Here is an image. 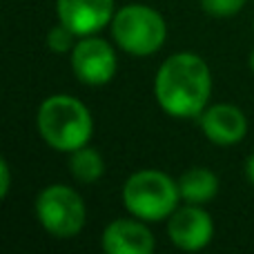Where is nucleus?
I'll list each match as a JSON object with an SVG mask.
<instances>
[{
    "label": "nucleus",
    "instance_id": "f257e3e1",
    "mask_svg": "<svg viewBox=\"0 0 254 254\" xmlns=\"http://www.w3.org/2000/svg\"><path fill=\"white\" fill-rule=\"evenodd\" d=\"M212 94V74L198 54L179 52L161 63L154 78V96L172 119H196Z\"/></svg>",
    "mask_w": 254,
    "mask_h": 254
},
{
    "label": "nucleus",
    "instance_id": "f03ea898",
    "mask_svg": "<svg viewBox=\"0 0 254 254\" xmlns=\"http://www.w3.org/2000/svg\"><path fill=\"white\" fill-rule=\"evenodd\" d=\"M36 127L45 143L56 152H74L89 143L94 134V119L83 101L67 94H54L40 103L36 112Z\"/></svg>",
    "mask_w": 254,
    "mask_h": 254
},
{
    "label": "nucleus",
    "instance_id": "7ed1b4c3",
    "mask_svg": "<svg viewBox=\"0 0 254 254\" xmlns=\"http://www.w3.org/2000/svg\"><path fill=\"white\" fill-rule=\"evenodd\" d=\"M179 183L161 170L134 172L123 185L125 210L145 223L170 219L179 207Z\"/></svg>",
    "mask_w": 254,
    "mask_h": 254
},
{
    "label": "nucleus",
    "instance_id": "20e7f679",
    "mask_svg": "<svg viewBox=\"0 0 254 254\" xmlns=\"http://www.w3.org/2000/svg\"><path fill=\"white\" fill-rule=\"evenodd\" d=\"M112 38L129 56H152L167 38L165 18L147 4H125L112 18Z\"/></svg>",
    "mask_w": 254,
    "mask_h": 254
},
{
    "label": "nucleus",
    "instance_id": "39448f33",
    "mask_svg": "<svg viewBox=\"0 0 254 254\" xmlns=\"http://www.w3.org/2000/svg\"><path fill=\"white\" fill-rule=\"evenodd\" d=\"M36 219L54 239H74L87 221V207L76 190L54 183L36 196Z\"/></svg>",
    "mask_w": 254,
    "mask_h": 254
},
{
    "label": "nucleus",
    "instance_id": "423d86ee",
    "mask_svg": "<svg viewBox=\"0 0 254 254\" xmlns=\"http://www.w3.org/2000/svg\"><path fill=\"white\" fill-rule=\"evenodd\" d=\"M71 71L83 85L101 87L116 76V52L98 36H80L71 49Z\"/></svg>",
    "mask_w": 254,
    "mask_h": 254
},
{
    "label": "nucleus",
    "instance_id": "0eeeda50",
    "mask_svg": "<svg viewBox=\"0 0 254 254\" xmlns=\"http://www.w3.org/2000/svg\"><path fill=\"white\" fill-rule=\"evenodd\" d=\"M167 237L183 252L203 250L210 246L212 237H214L212 216L203 210V205L185 203L183 207H176L174 214L167 221Z\"/></svg>",
    "mask_w": 254,
    "mask_h": 254
},
{
    "label": "nucleus",
    "instance_id": "6e6552de",
    "mask_svg": "<svg viewBox=\"0 0 254 254\" xmlns=\"http://www.w3.org/2000/svg\"><path fill=\"white\" fill-rule=\"evenodd\" d=\"M58 20L76 36H92L112 25L114 0H56Z\"/></svg>",
    "mask_w": 254,
    "mask_h": 254
},
{
    "label": "nucleus",
    "instance_id": "1a4fd4ad",
    "mask_svg": "<svg viewBox=\"0 0 254 254\" xmlns=\"http://www.w3.org/2000/svg\"><path fill=\"white\" fill-rule=\"evenodd\" d=\"M198 121H201V129L205 138L214 145H221V147L241 143L248 134L246 114L241 112V107L230 105V103L207 105L205 112L198 116Z\"/></svg>",
    "mask_w": 254,
    "mask_h": 254
},
{
    "label": "nucleus",
    "instance_id": "9d476101",
    "mask_svg": "<svg viewBox=\"0 0 254 254\" xmlns=\"http://www.w3.org/2000/svg\"><path fill=\"white\" fill-rule=\"evenodd\" d=\"M107 254H152L154 234L140 219H114L101 237Z\"/></svg>",
    "mask_w": 254,
    "mask_h": 254
},
{
    "label": "nucleus",
    "instance_id": "9b49d317",
    "mask_svg": "<svg viewBox=\"0 0 254 254\" xmlns=\"http://www.w3.org/2000/svg\"><path fill=\"white\" fill-rule=\"evenodd\" d=\"M181 201L192 205H205L219 192V176L207 167H190L179 176Z\"/></svg>",
    "mask_w": 254,
    "mask_h": 254
},
{
    "label": "nucleus",
    "instance_id": "f8f14e48",
    "mask_svg": "<svg viewBox=\"0 0 254 254\" xmlns=\"http://www.w3.org/2000/svg\"><path fill=\"white\" fill-rule=\"evenodd\" d=\"M69 172L78 183H85V185H92L96 181L103 179L105 174V161H103V154L98 152L96 147L92 145H83V147L74 149L69 152Z\"/></svg>",
    "mask_w": 254,
    "mask_h": 254
},
{
    "label": "nucleus",
    "instance_id": "ddd939ff",
    "mask_svg": "<svg viewBox=\"0 0 254 254\" xmlns=\"http://www.w3.org/2000/svg\"><path fill=\"white\" fill-rule=\"evenodd\" d=\"M76 38H78V36L67 25H63V22L58 20V25L52 27L47 34V47L56 54H71V49H74V45H76Z\"/></svg>",
    "mask_w": 254,
    "mask_h": 254
},
{
    "label": "nucleus",
    "instance_id": "4468645a",
    "mask_svg": "<svg viewBox=\"0 0 254 254\" xmlns=\"http://www.w3.org/2000/svg\"><path fill=\"white\" fill-rule=\"evenodd\" d=\"M248 0H201V9L212 18H230L237 16Z\"/></svg>",
    "mask_w": 254,
    "mask_h": 254
},
{
    "label": "nucleus",
    "instance_id": "2eb2a0df",
    "mask_svg": "<svg viewBox=\"0 0 254 254\" xmlns=\"http://www.w3.org/2000/svg\"><path fill=\"white\" fill-rule=\"evenodd\" d=\"M9 188H11V170H9V163L2 158L0 161V196L2 198H7Z\"/></svg>",
    "mask_w": 254,
    "mask_h": 254
},
{
    "label": "nucleus",
    "instance_id": "dca6fc26",
    "mask_svg": "<svg viewBox=\"0 0 254 254\" xmlns=\"http://www.w3.org/2000/svg\"><path fill=\"white\" fill-rule=\"evenodd\" d=\"M246 176H248V181L254 185V152L250 154V158L246 161Z\"/></svg>",
    "mask_w": 254,
    "mask_h": 254
},
{
    "label": "nucleus",
    "instance_id": "f3484780",
    "mask_svg": "<svg viewBox=\"0 0 254 254\" xmlns=\"http://www.w3.org/2000/svg\"><path fill=\"white\" fill-rule=\"evenodd\" d=\"M248 65H250V69L254 71V49H252V54H250V61H248Z\"/></svg>",
    "mask_w": 254,
    "mask_h": 254
}]
</instances>
